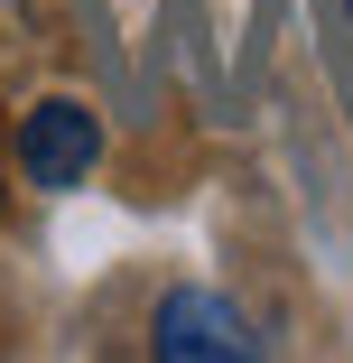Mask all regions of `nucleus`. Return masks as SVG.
<instances>
[{"instance_id": "obj_2", "label": "nucleus", "mask_w": 353, "mask_h": 363, "mask_svg": "<svg viewBox=\"0 0 353 363\" xmlns=\"http://www.w3.org/2000/svg\"><path fill=\"white\" fill-rule=\"evenodd\" d=\"M93 159H103V121L84 112V103H37L28 121H19V168H28V186H84L93 177Z\"/></svg>"}, {"instance_id": "obj_1", "label": "nucleus", "mask_w": 353, "mask_h": 363, "mask_svg": "<svg viewBox=\"0 0 353 363\" xmlns=\"http://www.w3.org/2000/svg\"><path fill=\"white\" fill-rule=\"evenodd\" d=\"M158 363H251L260 354V326L233 308V298H214V289H177V298L158 308Z\"/></svg>"}]
</instances>
